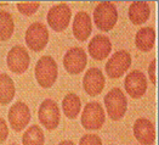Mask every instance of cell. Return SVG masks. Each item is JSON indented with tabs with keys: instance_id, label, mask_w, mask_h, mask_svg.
<instances>
[{
	"instance_id": "24",
	"label": "cell",
	"mask_w": 159,
	"mask_h": 145,
	"mask_svg": "<svg viewBox=\"0 0 159 145\" xmlns=\"http://www.w3.org/2000/svg\"><path fill=\"white\" fill-rule=\"evenodd\" d=\"M79 145H102V140L96 134H86L80 138Z\"/></svg>"
},
{
	"instance_id": "11",
	"label": "cell",
	"mask_w": 159,
	"mask_h": 145,
	"mask_svg": "<svg viewBox=\"0 0 159 145\" xmlns=\"http://www.w3.org/2000/svg\"><path fill=\"white\" fill-rule=\"evenodd\" d=\"M88 65V55L83 48L69 49L63 57V66L69 75H79Z\"/></svg>"
},
{
	"instance_id": "2",
	"label": "cell",
	"mask_w": 159,
	"mask_h": 145,
	"mask_svg": "<svg viewBox=\"0 0 159 145\" xmlns=\"http://www.w3.org/2000/svg\"><path fill=\"white\" fill-rule=\"evenodd\" d=\"M118 21V11L113 2L101 1L93 10V22L100 31L108 32Z\"/></svg>"
},
{
	"instance_id": "1",
	"label": "cell",
	"mask_w": 159,
	"mask_h": 145,
	"mask_svg": "<svg viewBox=\"0 0 159 145\" xmlns=\"http://www.w3.org/2000/svg\"><path fill=\"white\" fill-rule=\"evenodd\" d=\"M35 78L41 88H51L58 76V67L56 61L51 56H43L40 57L35 65Z\"/></svg>"
},
{
	"instance_id": "25",
	"label": "cell",
	"mask_w": 159,
	"mask_h": 145,
	"mask_svg": "<svg viewBox=\"0 0 159 145\" xmlns=\"http://www.w3.org/2000/svg\"><path fill=\"white\" fill-rule=\"evenodd\" d=\"M156 72H157V59H153L152 62L149 64L148 66V76H149V79L151 82L157 85V76H156Z\"/></svg>"
},
{
	"instance_id": "7",
	"label": "cell",
	"mask_w": 159,
	"mask_h": 145,
	"mask_svg": "<svg viewBox=\"0 0 159 145\" xmlns=\"http://www.w3.org/2000/svg\"><path fill=\"white\" fill-rule=\"evenodd\" d=\"M70 18H72V10L65 2L52 6L46 16L49 26L55 32H63L66 28H68Z\"/></svg>"
},
{
	"instance_id": "26",
	"label": "cell",
	"mask_w": 159,
	"mask_h": 145,
	"mask_svg": "<svg viewBox=\"0 0 159 145\" xmlns=\"http://www.w3.org/2000/svg\"><path fill=\"white\" fill-rule=\"evenodd\" d=\"M9 137V126L6 124L5 119L0 117V143H4Z\"/></svg>"
},
{
	"instance_id": "16",
	"label": "cell",
	"mask_w": 159,
	"mask_h": 145,
	"mask_svg": "<svg viewBox=\"0 0 159 145\" xmlns=\"http://www.w3.org/2000/svg\"><path fill=\"white\" fill-rule=\"evenodd\" d=\"M93 32V23L89 13L79 11L73 20V36L79 41H85Z\"/></svg>"
},
{
	"instance_id": "3",
	"label": "cell",
	"mask_w": 159,
	"mask_h": 145,
	"mask_svg": "<svg viewBox=\"0 0 159 145\" xmlns=\"http://www.w3.org/2000/svg\"><path fill=\"white\" fill-rule=\"evenodd\" d=\"M105 106L107 115L113 121H119L124 117L128 110V100L119 88H113L105 96Z\"/></svg>"
},
{
	"instance_id": "13",
	"label": "cell",
	"mask_w": 159,
	"mask_h": 145,
	"mask_svg": "<svg viewBox=\"0 0 159 145\" xmlns=\"http://www.w3.org/2000/svg\"><path fill=\"white\" fill-rule=\"evenodd\" d=\"M105 83H106V79L102 71L96 67L88 70V72L84 75V78H83L84 90L89 96H97L98 94H101L105 88Z\"/></svg>"
},
{
	"instance_id": "5",
	"label": "cell",
	"mask_w": 159,
	"mask_h": 145,
	"mask_svg": "<svg viewBox=\"0 0 159 145\" xmlns=\"http://www.w3.org/2000/svg\"><path fill=\"white\" fill-rule=\"evenodd\" d=\"M131 66V55L126 50H119L112 55L107 61L105 70L107 77L112 79L120 78Z\"/></svg>"
},
{
	"instance_id": "20",
	"label": "cell",
	"mask_w": 159,
	"mask_h": 145,
	"mask_svg": "<svg viewBox=\"0 0 159 145\" xmlns=\"http://www.w3.org/2000/svg\"><path fill=\"white\" fill-rule=\"evenodd\" d=\"M15 83L12 78L6 73H0V104L7 105L15 96Z\"/></svg>"
},
{
	"instance_id": "8",
	"label": "cell",
	"mask_w": 159,
	"mask_h": 145,
	"mask_svg": "<svg viewBox=\"0 0 159 145\" xmlns=\"http://www.w3.org/2000/svg\"><path fill=\"white\" fill-rule=\"evenodd\" d=\"M38 118L41 126L46 129L53 131L60 124V109L56 101L51 99H45L39 106Z\"/></svg>"
},
{
	"instance_id": "10",
	"label": "cell",
	"mask_w": 159,
	"mask_h": 145,
	"mask_svg": "<svg viewBox=\"0 0 159 145\" xmlns=\"http://www.w3.org/2000/svg\"><path fill=\"white\" fill-rule=\"evenodd\" d=\"M6 62H7V67L10 68V71H12L13 73H17V75H22L29 67L30 57L26 48L21 45H15L7 53Z\"/></svg>"
},
{
	"instance_id": "19",
	"label": "cell",
	"mask_w": 159,
	"mask_h": 145,
	"mask_svg": "<svg viewBox=\"0 0 159 145\" xmlns=\"http://www.w3.org/2000/svg\"><path fill=\"white\" fill-rule=\"evenodd\" d=\"M62 109L65 116L69 119H74L79 116L81 110V100L74 93H68L62 100Z\"/></svg>"
},
{
	"instance_id": "14",
	"label": "cell",
	"mask_w": 159,
	"mask_h": 145,
	"mask_svg": "<svg viewBox=\"0 0 159 145\" xmlns=\"http://www.w3.org/2000/svg\"><path fill=\"white\" fill-rule=\"evenodd\" d=\"M136 140L142 145H152L156 142V128L149 119L141 117L137 118L133 127Z\"/></svg>"
},
{
	"instance_id": "27",
	"label": "cell",
	"mask_w": 159,
	"mask_h": 145,
	"mask_svg": "<svg viewBox=\"0 0 159 145\" xmlns=\"http://www.w3.org/2000/svg\"><path fill=\"white\" fill-rule=\"evenodd\" d=\"M58 145H75L73 142H70V140H63V142H61Z\"/></svg>"
},
{
	"instance_id": "12",
	"label": "cell",
	"mask_w": 159,
	"mask_h": 145,
	"mask_svg": "<svg viewBox=\"0 0 159 145\" xmlns=\"http://www.w3.org/2000/svg\"><path fill=\"white\" fill-rule=\"evenodd\" d=\"M124 85H125L126 93L131 98L140 99L146 94L148 82H147V78L143 72H141L139 70H134L125 77Z\"/></svg>"
},
{
	"instance_id": "15",
	"label": "cell",
	"mask_w": 159,
	"mask_h": 145,
	"mask_svg": "<svg viewBox=\"0 0 159 145\" xmlns=\"http://www.w3.org/2000/svg\"><path fill=\"white\" fill-rule=\"evenodd\" d=\"M88 51H89V55L95 60H98V61L105 60L112 51V43L108 37L97 34L90 40Z\"/></svg>"
},
{
	"instance_id": "28",
	"label": "cell",
	"mask_w": 159,
	"mask_h": 145,
	"mask_svg": "<svg viewBox=\"0 0 159 145\" xmlns=\"http://www.w3.org/2000/svg\"><path fill=\"white\" fill-rule=\"evenodd\" d=\"M11 145H18V144H11Z\"/></svg>"
},
{
	"instance_id": "22",
	"label": "cell",
	"mask_w": 159,
	"mask_h": 145,
	"mask_svg": "<svg viewBox=\"0 0 159 145\" xmlns=\"http://www.w3.org/2000/svg\"><path fill=\"white\" fill-rule=\"evenodd\" d=\"M45 137L39 126H30L22 137L23 145H44Z\"/></svg>"
},
{
	"instance_id": "18",
	"label": "cell",
	"mask_w": 159,
	"mask_h": 145,
	"mask_svg": "<svg viewBox=\"0 0 159 145\" xmlns=\"http://www.w3.org/2000/svg\"><path fill=\"white\" fill-rule=\"evenodd\" d=\"M128 16L134 25H143L151 16V9L146 1H134L129 6Z\"/></svg>"
},
{
	"instance_id": "9",
	"label": "cell",
	"mask_w": 159,
	"mask_h": 145,
	"mask_svg": "<svg viewBox=\"0 0 159 145\" xmlns=\"http://www.w3.org/2000/svg\"><path fill=\"white\" fill-rule=\"evenodd\" d=\"M7 118H9L10 127L13 131L15 132H21L22 129H25L28 126L29 121L32 118L29 106L25 103H22V101H17L16 104H13L10 107Z\"/></svg>"
},
{
	"instance_id": "17",
	"label": "cell",
	"mask_w": 159,
	"mask_h": 145,
	"mask_svg": "<svg viewBox=\"0 0 159 145\" xmlns=\"http://www.w3.org/2000/svg\"><path fill=\"white\" fill-rule=\"evenodd\" d=\"M156 43V31L152 27H143L140 28L135 37L136 48L143 53L151 51Z\"/></svg>"
},
{
	"instance_id": "23",
	"label": "cell",
	"mask_w": 159,
	"mask_h": 145,
	"mask_svg": "<svg viewBox=\"0 0 159 145\" xmlns=\"http://www.w3.org/2000/svg\"><path fill=\"white\" fill-rule=\"evenodd\" d=\"M40 6V2L34 1V2H18L17 4V10L25 16H30L38 11Z\"/></svg>"
},
{
	"instance_id": "6",
	"label": "cell",
	"mask_w": 159,
	"mask_h": 145,
	"mask_svg": "<svg viewBox=\"0 0 159 145\" xmlns=\"http://www.w3.org/2000/svg\"><path fill=\"white\" fill-rule=\"evenodd\" d=\"M49 43V31L45 25L34 22L27 28L26 44L33 51H41Z\"/></svg>"
},
{
	"instance_id": "4",
	"label": "cell",
	"mask_w": 159,
	"mask_h": 145,
	"mask_svg": "<svg viewBox=\"0 0 159 145\" xmlns=\"http://www.w3.org/2000/svg\"><path fill=\"white\" fill-rule=\"evenodd\" d=\"M106 121L103 107L96 101L88 103L81 114V126L89 131L100 129Z\"/></svg>"
},
{
	"instance_id": "21",
	"label": "cell",
	"mask_w": 159,
	"mask_h": 145,
	"mask_svg": "<svg viewBox=\"0 0 159 145\" xmlns=\"http://www.w3.org/2000/svg\"><path fill=\"white\" fill-rule=\"evenodd\" d=\"M15 23L12 15L7 11H0V40H9L13 34Z\"/></svg>"
}]
</instances>
